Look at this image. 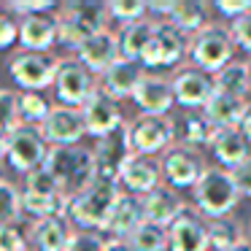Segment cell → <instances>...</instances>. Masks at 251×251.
I'll use <instances>...</instances> for the list:
<instances>
[{"label":"cell","mask_w":251,"mask_h":251,"mask_svg":"<svg viewBox=\"0 0 251 251\" xmlns=\"http://www.w3.org/2000/svg\"><path fill=\"white\" fill-rule=\"evenodd\" d=\"M229 33H232L235 44H238L243 51L251 54V14H246V17L229 22Z\"/></svg>","instance_id":"7bdbcfd3"},{"label":"cell","mask_w":251,"mask_h":251,"mask_svg":"<svg viewBox=\"0 0 251 251\" xmlns=\"http://www.w3.org/2000/svg\"><path fill=\"white\" fill-rule=\"evenodd\" d=\"M211 151L216 157L219 168L232 170L235 165H240L251 154V143L238 127H224V130H216V135H213Z\"/></svg>","instance_id":"cb8c5ba5"},{"label":"cell","mask_w":251,"mask_h":251,"mask_svg":"<svg viewBox=\"0 0 251 251\" xmlns=\"http://www.w3.org/2000/svg\"><path fill=\"white\" fill-rule=\"evenodd\" d=\"M143 76H146V71H143L141 62L119 60V62H114V65L103 73V76H100V78H103L100 89H103V92H108L114 100L132 98V95H135V89H138V84L143 81Z\"/></svg>","instance_id":"603a6c76"},{"label":"cell","mask_w":251,"mask_h":251,"mask_svg":"<svg viewBox=\"0 0 251 251\" xmlns=\"http://www.w3.org/2000/svg\"><path fill=\"white\" fill-rule=\"evenodd\" d=\"M208 232H211V251H229L243 240H249L243 238V227L235 216L208 219Z\"/></svg>","instance_id":"4dcf8cb0"},{"label":"cell","mask_w":251,"mask_h":251,"mask_svg":"<svg viewBox=\"0 0 251 251\" xmlns=\"http://www.w3.org/2000/svg\"><path fill=\"white\" fill-rule=\"evenodd\" d=\"M168 251H211L208 219L197 208L186 205L168 227Z\"/></svg>","instance_id":"4fadbf2b"},{"label":"cell","mask_w":251,"mask_h":251,"mask_svg":"<svg viewBox=\"0 0 251 251\" xmlns=\"http://www.w3.org/2000/svg\"><path fill=\"white\" fill-rule=\"evenodd\" d=\"M57 71H60V60L51 54L19 51L8 60V73L19 92H44L46 87H54Z\"/></svg>","instance_id":"ba28073f"},{"label":"cell","mask_w":251,"mask_h":251,"mask_svg":"<svg viewBox=\"0 0 251 251\" xmlns=\"http://www.w3.org/2000/svg\"><path fill=\"white\" fill-rule=\"evenodd\" d=\"M235 38L227 27H219V25H211L202 33H197L189 44V62L200 71L216 76L219 71L235 62Z\"/></svg>","instance_id":"8992f818"},{"label":"cell","mask_w":251,"mask_h":251,"mask_svg":"<svg viewBox=\"0 0 251 251\" xmlns=\"http://www.w3.org/2000/svg\"><path fill=\"white\" fill-rule=\"evenodd\" d=\"M135 154L132 149V135H130V122L114 130L111 135L95 141L92 157H95V181L100 184H116L119 186V176L125 162Z\"/></svg>","instance_id":"52a82bcc"},{"label":"cell","mask_w":251,"mask_h":251,"mask_svg":"<svg viewBox=\"0 0 251 251\" xmlns=\"http://www.w3.org/2000/svg\"><path fill=\"white\" fill-rule=\"evenodd\" d=\"M229 176H232V181H235V186H238L240 197H243V195L251 197V154L240 165H235V168L229 170Z\"/></svg>","instance_id":"ee69618b"},{"label":"cell","mask_w":251,"mask_h":251,"mask_svg":"<svg viewBox=\"0 0 251 251\" xmlns=\"http://www.w3.org/2000/svg\"><path fill=\"white\" fill-rule=\"evenodd\" d=\"M14 44H19V19L11 14L0 17V49H11Z\"/></svg>","instance_id":"b9f144b4"},{"label":"cell","mask_w":251,"mask_h":251,"mask_svg":"<svg viewBox=\"0 0 251 251\" xmlns=\"http://www.w3.org/2000/svg\"><path fill=\"white\" fill-rule=\"evenodd\" d=\"M184 208H186L184 200H181L178 192L170 189V186H159L151 195L143 197V216H146V222L159 224V227H165V229L178 219V213L184 211Z\"/></svg>","instance_id":"484cf974"},{"label":"cell","mask_w":251,"mask_h":251,"mask_svg":"<svg viewBox=\"0 0 251 251\" xmlns=\"http://www.w3.org/2000/svg\"><path fill=\"white\" fill-rule=\"evenodd\" d=\"M71 238V219L65 216L41 219V222H33V227H30V243L35 251H65Z\"/></svg>","instance_id":"d4e9b609"},{"label":"cell","mask_w":251,"mask_h":251,"mask_svg":"<svg viewBox=\"0 0 251 251\" xmlns=\"http://www.w3.org/2000/svg\"><path fill=\"white\" fill-rule=\"evenodd\" d=\"M98 92L95 78L76 57H62L60 71H57L54 81V95L60 105H71V108H81L92 95Z\"/></svg>","instance_id":"30bf717a"},{"label":"cell","mask_w":251,"mask_h":251,"mask_svg":"<svg viewBox=\"0 0 251 251\" xmlns=\"http://www.w3.org/2000/svg\"><path fill=\"white\" fill-rule=\"evenodd\" d=\"M119 195H122V186L95 181V184L89 186V189H84L81 195L71 197V213H68V219H71L78 229L100 232L105 219H108V213H111V208H114V202L119 200Z\"/></svg>","instance_id":"5b68a950"},{"label":"cell","mask_w":251,"mask_h":251,"mask_svg":"<svg viewBox=\"0 0 251 251\" xmlns=\"http://www.w3.org/2000/svg\"><path fill=\"white\" fill-rule=\"evenodd\" d=\"M57 44H60L57 14H35V17L19 19V46H22V51L51 54V49Z\"/></svg>","instance_id":"d6986e66"},{"label":"cell","mask_w":251,"mask_h":251,"mask_svg":"<svg viewBox=\"0 0 251 251\" xmlns=\"http://www.w3.org/2000/svg\"><path fill=\"white\" fill-rule=\"evenodd\" d=\"M130 135H132V149L135 154L154 157L159 151H168L176 146V130L170 116H138L130 122Z\"/></svg>","instance_id":"7c38bea8"},{"label":"cell","mask_w":251,"mask_h":251,"mask_svg":"<svg viewBox=\"0 0 251 251\" xmlns=\"http://www.w3.org/2000/svg\"><path fill=\"white\" fill-rule=\"evenodd\" d=\"M176 3H178V0H151V3H149V14H151V17H159V22H168L170 14L176 11Z\"/></svg>","instance_id":"f6af8a7d"},{"label":"cell","mask_w":251,"mask_h":251,"mask_svg":"<svg viewBox=\"0 0 251 251\" xmlns=\"http://www.w3.org/2000/svg\"><path fill=\"white\" fill-rule=\"evenodd\" d=\"M213 81H216V92L246 100V95L251 92V62H229L224 71L213 76Z\"/></svg>","instance_id":"f546056e"},{"label":"cell","mask_w":251,"mask_h":251,"mask_svg":"<svg viewBox=\"0 0 251 251\" xmlns=\"http://www.w3.org/2000/svg\"><path fill=\"white\" fill-rule=\"evenodd\" d=\"M211 8L202 0H178L176 11L170 14L168 22L176 25L181 33H186L189 38H195L197 33H202L205 27H211Z\"/></svg>","instance_id":"4316f807"},{"label":"cell","mask_w":251,"mask_h":251,"mask_svg":"<svg viewBox=\"0 0 251 251\" xmlns=\"http://www.w3.org/2000/svg\"><path fill=\"white\" fill-rule=\"evenodd\" d=\"M173 130H176V143L189 149L211 146L213 135H216V127L208 122V116L202 111H184V108L173 116Z\"/></svg>","instance_id":"7402d4cb"},{"label":"cell","mask_w":251,"mask_h":251,"mask_svg":"<svg viewBox=\"0 0 251 251\" xmlns=\"http://www.w3.org/2000/svg\"><path fill=\"white\" fill-rule=\"evenodd\" d=\"M6 8H8V14H14L17 19L35 17V14H54V11H60L57 0H8Z\"/></svg>","instance_id":"74e56055"},{"label":"cell","mask_w":251,"mask_h":251,"mask_svg":"<svg viewBox=\"0 0 251 251\" xmlns=\"http://www.w3.org/2000/svg\"><path fill=\"white\" fill-rule=\"evenodd\" d=\"M19 103H22V122L30 127H41L49 119L51 108H54V105L46 100L44 92H22Z\"/></svg>","instance_id":"d6a6232c"},{"label":"cell","mask_w":251,"mask_h":251,"mask_svg":"<svg viewBox=\"0 0 251 251\" xmlns=\"http://www.w3.org/2000/svg\"><path fill=\"white\" fill-rule=\"evenodd\" d=\"M105 6H108V17L122 25L141 22L149 14V3H143V0H108Z\"/></svg>","instance_id":"d590c367"},{"label":"cell","mask_w":251,"mask_h":251,"mask_svg":"<svg viewBox=\"0 0 251 251\" xmlns=\"http://www.w3.org/2000/svg\"><path fill=\"white\" fill-rule=\"evenodd\" d=\"M119 186L122 192H130V195L146 197L154 189L162 186V165L154 157H143V154H132L125 162L119 176Z\"/></svg>","instance_id":"ac0fdd59"},{"label":"cell","mask_w":251,"mask_h":251,"mask_svg":"<svg viewBox=\"0 0 251 251\" xmlns=\"http://www.w3.org/2000/svg\"><path fill=\"white\" fill-rule=\"evenodd\" d=\"M127 243L135 251H168V229L159 224L143 222L135 232L127 238Z\"/></svg>","instance_id":"1f68e13d"},{"label":"cell","mask_w":251,"mask_h":251,"mask_svg":"<svg viewBox=\"0 0 251 251\" xmlns=\"http://www.w3.org/2000/svg\"><path fill=\"white\" fill-rule=\"evenodd\" d=\"M229 251H251V243H249V240H243L240 246H235V249H229Z\"/></svg>","instance_id":"c3c4849f"},{"label":"cell","mask_w":251,"mask_h":251,"mask_svg":"<svg viewBox=\"0 0 251 251\" xmlns=\"http://www.w3.org/2000/svg\"><path fill=\"white\" fill-rule=\"evenodd\" d=\"M216 92V81L211 73L200 71V68L189 65L181 68L173 76V95L176 105H181L184 111H202L208 105V100Z\"/></svg>","instance_id":"5bb4252c"},{"label":"cell","mask_w":251,"mask_h":251,"mask_svg":"<svg viewBox=\"0 0 251 251\" xmlns=\"http://www.w3.org/2000/svg\"><path fill=\"white\" fill-rule=\"evenodd\" d=\"M0 197H3V224H17L25 213V192H19L11 181H0Z\"/></svg>","instance_id":"836d02e7"},{"label":"cell","mask_w":251,"mask_h":251,"mask_svg":"<svg viewBox=\"0 0 251 251\" xmlns=\"http://www.w3.org/2000/svg\"><path fill=\"white\" fill-rule=\"evenodd\" d=\"M105 251H135L127 240H108V249Z\"/></svg>","instance_id":"7dc6e473"},{"label":"cell","mask_w":251,"mask_h":251,"mask_svg":"<svg viewBox=\"0 0 251 251\" xmlns=\"http://www.w3.org/2000/svg\"><path fill=\"white\" fill-rule=\"evenodd\" d=\"M25 192L27 195H38V197H51V195H62L57 178L49 173L46 168H38L33 173L25 176Z\"/></svg>","instance_id":"8d00e7d4"},{"label":"cell","mask_w":251,"mask_h":251,"mask_svg":"<svg viewBox=\"0 0 251 251\" xmlns=\"http://www.w3.org/2000/svg\"><path fill=\"white\" fill-rule=\"evenodd\" d=\"M213 11L222 14L229 22H235V19L251 14V0H213Z\"/></svg>","instance_id":"60d3db41"},{"label":"cell","mask_w":251,"mask_h":251,"mask_svg":"<svg viewBox=\"0 0 251 251\" xmlns=\"http://www.w3.org/2000/svg\"><path fill=\"white\" fill-rule=\"evenodd\" d=\"M132 100H135V105L141 108L143 116H168V111L176 103L173 81H168L162 76H154V73H146L143 81L138 84Z\"/></svg>","instance_id":"44dd1931"},{"label":"cell","mask_w":251,"mask_h":251,"mask_svg":"<svg viewBox=\"0 0 251 251\" xmlns=\"http://www.w3.org/2000/svg\"><path fill=\"white\" fill-rule=\"evenodd\" d=\"M44 168L57 178L62 195L76 197L95 184V157L92 149L81 146H51Z\"/></svg>","instance_id":"6da1fadb"},{"label":"cell","mask_w":251,"mask_h":251,"mask_svg":"<svg viewBox=\"0 0 251 251\" xmlns=\"http://www.w3.org/2000/svg\"><path fill=\"white\" fill-rule=\"evenodd\" d=\"M154 25L157 22H151V19H141V22L122 25V30L116 33L122 60H132V62L143 60V51H146L149 41H151V35H154Z\"/></svg>","instance_id":"83f0119b"},{"label":"cell","mask_w":251,"mask_h":251,"mask_svg":"<svg viewBox=\"0 0 251 251\" xmlns=\"http://www.w3.org/2000/svg\"><path fill=\"white\" fill-rule=\"evenodd\" d=\"M22 92L17 89H3L0 92V111H3V135H11L17 127H22Z\"/></svg>","instance_id":"e575fe53"},{"label":"cell","mask_w":251,"mask_h":251,"mask_svg":"<svg viewBox=\"0 0 251 251\" xmlns=\"http://www.w3.org/2000/svg\"><path fill=\"white\" fill-rule=\"evenodd\" d=\"M189 44L192 38L181 33L176 25L170 22H157L154 25V35L149 41L146 51H143V68H173L181 60H189Z\"/></svg>","instance_id":"9c48e42d"},{"label":"cell","mask_w":251,"mask_h":251,"mask_svg":"<svg viewBox=\"0 0 251 251\" xmlns=\"http://www.w3.org/2000/svg\"><path fill=\"white\" fill-rule=\"evenodd\" d=\"M159 165H162V181L170 189H195V184L205 173L200 151L189 146H178V143L162 154Z\"/></svg>","instance_id":"8fae6325"},{"label":"cell","mask_w":251,"mask_h":251,"mask_svg":"<svg viewBox=\"0 0 251 251\" xmlns=\"http://www.w3.org/2000/svg\"><path fill=\"white\" fill-rule=\"evenodd\" d=\"M81 116H84V125H87V135L98 138V141L105 135H111L114 130H119V127L125 125L119 100H114L100 87H98V92L81 105Z\"/></svg>","instance_id":"2e32d148"},{"label":"cell","mask_w":251,"mask_h":251,"mask_svg":"<svg viewBox=\"0 0 251 251\" xmlns=\"http://www.w3.org/2000/svg\"><path fill=\"white\" fill-rule=\"evenodd\" d=\"M76 60L81 62V65L92 73V76H103V73L114 65V62L122 60L119 38H116V33L103 30V33L92 35L89 41H84V44L76 49Z\"/></svg>","instance_id":"ffe728a7"},{"label":"cell","mask_w":251,"mask_h":251,"mask_svg":"<svg viewBox=\"0 0 251 251\" xmlns=\"http://www.w3.org/2000/svg\"><path fill=\"white\" fill-rule=\"evenodd\" d=\"M41 132H44L49 146H78L81 138L87 135L81 108H71V105L57 103L51 108L49 119L41 125Z\"/></svg>","instance_id":"9a60e30c"},{"label":"cell","mask_w":251,"mask_h":251,"mask_svg":"<svg viewBox=\"0 0 251 251\" xmlns=\"http://www.w3.org/2000/svg\"><path fill=\"white\" fill-rule=\"evenodd\" d=\"M249 243H251V224H249Z\"/></svg>","instance_id":"681fc988"},{"label":"cell","mask_w":251,"mask_h":251,"mask_svg":"<svg viewBox=\"0 0 251 251\" xmlns=\"http://www.w3.org/2000/svg\"><path fill=\"white\" fill-rule=\"evenodd\" d=\"M246 100L232 98V95H224V92H213V98L208 100V105L202 108V114L208 116L216 130H224V127H238L240 125V116L246 111Z\"/></svg>","instance_id":"f1b7e54d"},{"label":"cell","mask_w":251,"mask_h":251,"mask_svg":"<svg viewBox=\"0 0 251 251\" xmlns=\"http://www.w3.org/2000/svg\"><path fill=\"white\" fill-rule=\"evenodd\" d=\"M49 143H46L41 127L22 125L11 132V135L0 138V157L6 159L8 168L17 173H33V170L44 168L46 157H49Z\"/></svg>","instance_id":"277c9868"},{"label":"cell","mask_w":251,"mask_h":251,"mask_svg":"<svg viewBox=\"0 0 251 251\" xmlns=\"http://www.w3.org/2000/svg\"><path fill=\"white\" fill-rule=\"evenodd\" d=\"M143 222H146V216H143V197L122 192L119 200L111 208L100 235H105V240H127Z\"/></svg>","instance_id":"e0dca14e"},{"label":"cell","mask_w":251,"mask_h":251,"mask_svg":"<svg viewBox=\"0 0 251 251\" xmlns=\"http://www.w3.org/2000/svg\"><path fill=\"white\" fill-rule=\"evenodd\" d=\"M192 195H195V208L205 219L229 216V213L235 211V205H238V200H240V192H238V186H235L229 170L219 168V165L205 168V173H202V178L195 184Z\"/></svg>","instance_id":"3957f363"},{"label":"cell","mask_w":251,"mask_h":251,"mask_svg":"<svg viewBox=\"0 0 251 251\" xmlns=\"http://www.w3.org/2000/svg\"><path fill=\"white\" fill-rule=\"evenodd\" d=\"M0 251H27V238L19 224H0Z\"/></svg>","instance_id":"ab89813d"},{"label":"cell","mask_w":251,"mask_h":251,"mask_svg":"<svg viewBox=\"0 0 251 251\" xmlns=\"http://www.w3.org/2000/svg\"><path fill=\"white\" fill-rule=\"evenodd\" d=\"M105 249H108L105 235L92 232V229H76L65 251H105Z\"/></svg>","instance_id":"f35d334b"},{"label":"cell","mask_w":251,"mask_h":251,"mask_svg":"<svg viewBox=\"0 0 251 251\" xmlns=\"http://www.w3.org/2000/svg\"><path fill=\"white\" fill-rule=\"evenodd\" d=\"M108 6L98 3V0H71L57 11V22H60V44L71 46L73 51L89 41L92 35L103 33L105 22H108Z\"/></svg>","instance_id":"7a4b0ae2"},{"label":"cell","mask_w":251,"mask_h":251,"mask_svg":"<svg viewBox=\"0 0 251 251\" xmlns=\"http://www.w3.org/2000/svg\"><path fill=\"white\" fill-rule=\"evenodd\" d=\"M238 130L243 132L246 138H249V143H251V103L246 105V111H243V116H240V125H238Z\"/></svg>","instance_id":"bcb514c9"}]
</instances>
